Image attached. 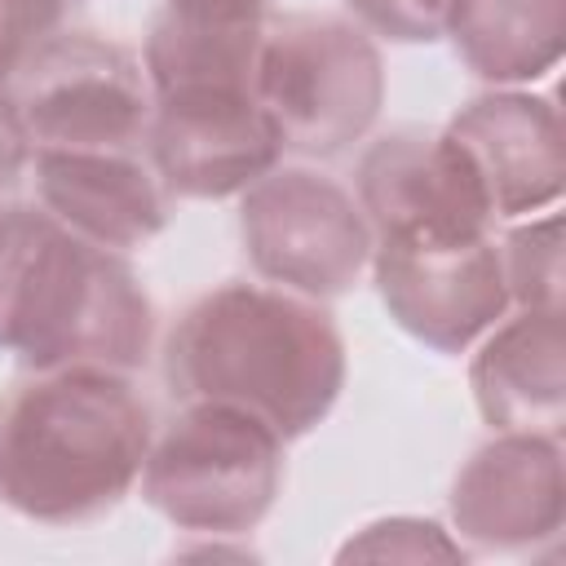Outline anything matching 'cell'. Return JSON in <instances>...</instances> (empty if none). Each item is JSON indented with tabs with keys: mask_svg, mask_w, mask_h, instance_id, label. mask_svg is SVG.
Listing matches in <instances>:
<instances>
[{
	"mask_svg": "<svg viewBox=\"0 0 566 566\" xmlns=\"http://www.w3.org/2000/svg\"><path fill=\"white\" fill-rule=\"evenodd\" d=\"M345 4L363 31L402 44H429L447 35V13H451V0H345Z\"/></svg>",
	"mask_w": 566,
	"mask_h": 566,
	"instance_id": "19",
	"label": "cell"
},
{
	"mask_svg": "<svg viewBox=\"0 0 566 566\" xmlns=\"http://www.w3.org/2000/svg\"><path fill=\"white\" fill-rule=\"evenodd\" d=\"M447 35L464 66L495 84L553 71L566 49V0H451Z\"/></svg>",
	"mask_w": 566,
	"mask_h": 566,
	"instance_id": "16",
	"label": "cell"
},
{
	"mask_svg": "<svg viewBox=\"0 0 566 566\" xmlns=\"http://www.w3.org/2000/svg\"><path fill=\"white\" fill-rule=\"evenodd\" d=\"M500 270L517 310H562V217L513 226L500 243Z\"/></svg>",
	"mask_w": 566,
	"mask_h": 566,
	"instance_id": "17",
	"label": "cell"
},
{
	"mask_svg": "<svg viewBox=\"0 0 566 566\" xmlns=\"http://www.w3.org/2000/svg\"><path fill=\"white\" fill-rule=\"evenodd\" d=\"M265 13L168 0L150 22L142 71L159 97L252 93Z\"/></svg>",
	"mask_w": 566,
	"mask_h": 566,
	"instance_id": "15",
	"label": "cell"
},
{
	"mask_svg": "<svg viewBox=\"0 0 566 566\" xmlns=\"http://www.w3.org/2000/svg\"><path fill=\"white\" fill-rule=\"evenodd\" d=\"M9 80L35 150H137L150 133L155 93L142 62L93 31L44 35Z\"/></svg>",
	"mask_w": 566,
	"mask_h": 566,
	"instance_id": "6",
	"label": "cell"
},
{
	"mask_svg": "<svg viewBox=\"0 0 566 566\" xmlns=\"http://www.w3.org/2000/svg\"><path fill=\"white\" fill-rule=\"evenodd\" d=\"M35 190L44 212L111 252L164 230V186L133 150H35Z\"/></svg>",
	"mask_w": 566,
	"mask_h": 566,
	"instance_id": "13",
	"label": "cell"
},
{
	"mask_svg": "<svg viewBox=\"0 0 566 566\" xmlns=\"http://www.w3.org/2000/svg\"><path fill=\"white\" fill-rule=\"evenodd\" d=\"M562 447L557 433H500L460 469L451 486L455 531L482 553H535L562 535Z\"/></svg>",
	"mask_w": 566,
	"mask_h": 566,
	"instance_id": "11",
	"label": "cell"
},
{
	"mask_svg": "<svg viewBox=\"0 0 566 566\" xmlns=\"http://www.w3.org/2000/svg\"><path fill=\"white\" fill-rule=\"evenodd\" d=\"M447 137L473 168L491 221L531 217L553 208L566 181L562 119L548 97L535 93H491L469 102Z\"/></svg>",
	"mask_w": 566,
	"mask_h": 566,
	"instance_id": "12",
	"label": "cell"
},
{
	"mask_svg": "<svg viewBox=\"0 0 566 566\" xmlns=\"http://www.w3.org/2000/svg\"><path fill=\"white\" fill-rule=\"evenodd\" d=\"M137 482L177 531L248 535L283 486V438L248 411L181 402V416L150 442Z\"/></svg>",
	"mask_w": 566,
	"mask_h": 566,
	"instance_id": "5",
	"label": "cell"
},
{
	"mask_svg": "<svg viewBox=\"0 0 566 566\" xmlns=\"http://www.w3.org/2000/svg\"><path fill=\"white\" fill-rule=\"evenodd\" d=\"M150 442V402L128 371H35L0 407V500L44 526L93 522L133 491Z\"/></svg>",
	"mask_w": 566,
	"mask_h": 566,
	"instance_id": "2",
	"label": "cell"
},
{
	"mask_svg": "<svg viewBox=\"0 0 566 566\" xmlns=\"http://www.w3.org/2000/svg\"><path fill=\"white\" fill-rule=\"evenodd\" d=\"M146 146L159 186L181 199L243 195L283 155L279 128L252 93L159 97Z\"/></svg>",
	"mask_w": 566,
	"mask_h": 566,
	"instance_id": "9",
	"label": "cell"
},
{
	"mask_svg": "<svg viewBox=\"0 0 566 566\" xmlns=\"http://www.w3.org/2000/svg\"><path fill=\"white\" fill-rule=\"evenodd\" d=\"M455 562L464 557V548L455 539H447V531L438 522H420V517H389L367 526L358 539H349L340 548V562Z\"/></svg>",
	"mask_w": 566,
	"mask_h": 566,
	"instance_id": "18",
	"label": "cell"
},
{
	"mask_svg": "<svg viewBox=\"0 0 566 566\" xmlns=\"http://www.w3.org/2000/svg\"><path fill=\"white\" fill-rule=\"evenodd\" d=\"M239 234L252 270L301 296H340L371 261L358 199L310 168H270L243 190Z\"/></svg>",
	"mask_w": 566,
	"mask_h": 566,
	"instance_id": "7",
	"label": "cell"
},
{
	"mask_svg": "<svg viewBox=\"0 0 566 566\" xmlns=\"http://www.w3.org/2000/svg\"><path fill=\"white\" fill-rule=\"evenodd\" d=\"M155 310L128 261L44 208H0V349L31 371L150 358Z\"/></svg>",
	"mask_w": 566,
	"mask_h": 566,
	"instance_id": "3",
	"label": "cell"
},
{
	"mask_svg": "<svg viewBox=\"0 0 566 566\" xmlns=\"http://www.w3.org/2000/svg\"><path fill=\"white\" fill-rule=\"evenodd\" d=\"M473 398L495 433H562L566 327L562 310H517L478 349Z\"/></svg>",
	"mask_w": 566,
	"mask_h": 566,
	"instance_id": "14",
	"label": "cell"
},
{
	"mask_svg": "<svg viewBox=\"0 0 566 566\" xmlns=\"http://www.w3.org/2000/svg\"><path fill=\"white\" fill-rule=\"evenodd\" d=\"M62 0H0V80H9L27 53L53 35Z\"/></svg>",
	"mask_w": 566,
	"mask_h": 566,
	"instance_id": "20",
	"label": "cell"
},
{
	"mask_svg": "<svg viewBox=\"0 0 566 566\" xmlns=\"http://www.w3.org/2000/svg\"><path fill=\"white\" fill-rule=\"evenodd\" d=\"M186 4H217V9H248V13H265V0H186Z\"/></svg>",
	"mask_w": 566,
	"mask_h": 566,
	"instance_id": "22",
	"label": "cell"
},
{
	"mask_svg": "<svg viewBox=\"0 0 566 566\" xmlns=\"http://www.w3.org/2000/svg\"><path fill=\"white\" fill-rule=\"evenodd\" d=\"M252 97L274 119L283 150L340 155L380 115L385 66L371 35L336 13L265 22Z\"/></svg>",
	"mask_w": 566,
	"mask_h": 566,
	"instance_id": "4",
	"label": "cell"
},
{
	"mask_svg": "<svg viewBox=\"0 0 566 566\" xmlns=\"http://www.w3.org/2000/svg\"><path fill=\"white\" fill-rule=\"evenodd\" d=\"M31 159V137L22 128V115H18V102L9 88H0V190H9L22 168Z\"/></svg>",
	"mask_w": 566,
	"mask_h": 566,
	"instance_id": "21",
	"label": "cell"
},
{
	"mask_svg": "<svg viewBox=\"0 0 566 566\" xmlns=\"http://www.w3.org/2000/svg\"><path fill=\"white\" fill-rule=\"evenodd\" d=\"M358 208L380 239L486 234L491 208L447 133L398 128L358 164Z\"/></svg>",
	"mask_w": 566,
	"mask_h": 566,
	"instance_id": "10",
	"label": "cell"
},
{
	"mask_svg": "<svg viewBox=\"0 0 566 566\" xmlns=\"http://www.w3.org/2000/svg\"><path fill=\"white\" fill-rule=\"evenodd\" d=\"M371 265L394 323L438 354H460L513 305L491 234L376 239Z\"/></svg>",
	"mask_w": 566,
	"mask_h": 566,
	"instance_id": "8",
	"label": "cell"
},
{
	"mask_svg": "<svg viewBox=\"0 0 566 566\" xmlns=\"http://www.w3.org/2000/svg\"><path fill=\"white\" fill-rule=\"evenodd\" d=\"M164 376L177 402L248 411L287 442L336 407L345 340L314 296L274 283H226L177 318Z\"/></svg>",
	"mask_w": 566,
	"mask_h": 566,
	"instance_id": "1",
	"label": "cell"
}]
</instances>
